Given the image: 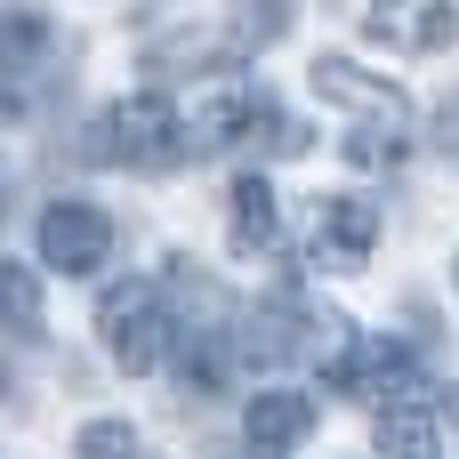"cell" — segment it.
Returning <instances> with one entry per match:
<instances>
[{
	"label": "cell",
	"mask_w": 459,
	"mask_h": 459,
	"mask_svg": "<svg viewBox=\"0 0 459 459\" xmlns=\"http://www.w3.org/2000/svg\"><path fill=\"white\" fill-rule=\"evenodd\" d=\"M32 242H40V266H48V274L89 282V274H105V258H113V218H105L97 202H48L40 226H32Z\"/></svg>",
	"instance_id": "cell-4"
},
{
	"label": "cell",
	"mask_w": 459,
	"mask_h": 459,
	"mask_svg": "<svg viewBox=\"0 0 459 459\" xmlns=\"http://www.w3.org/2000/svg\"><path fill=\"white\" fill-rule=\"evenodd\" d=\"M315 89H323L347 121H363V113H403V89L379 81V73H363V65H347V56H315Z\"/></svg>",
	"instance_id": "cell-10"
},
{
	"label": "cell",
	"mask_w": 459,
	"mask_h": 459,
	"mask_svg": "<svg viewBox=\"0 0 459 459\" xmlns=\"http://www.w3.org/2000/svg\"><path fill=\"white\" fill-rule=\"evenodd\" d=\"M371 40L387 48H411V56H436L459 40V0H371Z\"/></svg>",
	"instance_id": "cell-7"
},
{
	"label": "cell",
	"mask_w": 459,
	"mask_h": 459,
	"mask_svg": "<svg viewBox=\"0 0 459 459\" xmlns=\"http://www.w3.org/2000/svg\"><path fill=\"white\" fill-rule=\"evenodd\" d=\"M186 153H210V145H307L299 121H282V105L250 81H226L194 105V121H178Z\"/></svg>",
	"instance_id": "cell-2"
},
{
	"label": "cell",
	"mask_w": 459,
	"mask_h": 459,
	"mask_svg": "<svg viewBox=\"0 0 459 459\" xmlns=\"http://www.w3.org/2000/svg\"><path fill=\"white\" fill-rule=\"evenodd\" d=\"M307 436H315V403H307L299 387H266V395L242 411V444L258 459H290Z\"/></svg>",
	"instance_id": "cell-8"
},
{
	"label": "cell",
	"mask_w": 459,
	"mask_h": 459,
	"mask_svg": "<svg viewBox=\"0 0 459 459\" xmlns=\"http://www.w3.org/2000/svg\"><path fill=\"white\" fill-rule=\"evenodd\" d=\"M73 459H145L137 444V420H81V436H73Z\"/></svg>",
	"instance_id": "cell-15"
},
{
	"label": "cell",
	"mask_w": 459,
	"mask_h": 459,
	"mask_svg": "<svg viewBox=\"0 0 459 459\" xmlns=\"http://www.w3.org/2000/svg\"><path fill=\"white\" fill-rule=\"evenodd\" d=\"M323 379H331L339 395L395 403V395H411V387H420V355H411V347H395V339H347V347L323 363Z\"/></svg>",
	"instance_id": "cell-6"
},
{
	"label": "cell",
	"mask_w": 459,
	"mask_h": 459,
	"mask_svg": "<svg viewBox=\"0 0 459 459\" xmlns=\"http://www.w3.org/2000/svg\"><path fill=\"white\" fill-rule=\"evenodd\" d=\"M282 24H290V0H234V40L242 48H266Z\"/></svg>",
	"instance_id": "cell-16"
},
{
	"label": "cell",
	"mask_w": 459,
	"mask_h": 459,
	"mask_svg": "<svg viewBox=\"0 0 459 459\" xmlns=\"http://www.w3.org/2000/svg\"><path fill=\"white\" fill-rule=\"evenodd\" d=\"M97 347L121 363V371H153L169 363L178 347V323H169V290L153 274H121L97 290Z\"/></svg>",
	"instance_id": "cell-1"
},
{
	"label": "cell",
	"mask_w": 459,
	"mask_h": 459,
	"mask_svg": "<svg viewBox=\"0 0 459 459\" xmlns=\"http://www.w3.org/2000/svg\"><path fill=\"white\" fill-rule=\"evenodd\" d=\"M403 145H411V113H363V121H347V161L355 169H395Z\"/></svg>",
	"instance_id": "cell-12"
},
{
	"label": "cell",
	"mask_w": 459,
	"mask_h": 459,
	"mask_svg": "<svg viewBox=\"0 0 459 459\" xmlns=\"http://www.w3.org/2000/svg\"><path fill=\"white\" fill-rule=\"evenodd\" d=\"M89 153L105 169H169L186 153L178 137V105L169 97H113L97 121H89Z\"/></svg>",
	"instance_id": "cell-3"
},
{
	"label": "cell",
	"mask_w": 459,
	"mask_h": 459,
	"mask_svg": "<svg viewBox=\"0 0 459 459\" xmlns=\"http://www.w3.org/2000/svg\"><path fill=\"white\" fill-rule=\"evenodd\" d=\"M371 250H379V210L371 202H347V194L307 202V258L323 274H355Z\"/></svg>",
	"instance_id": "cell-5"
},
{
	"label": "cell",
	"mask_w": 459,
	"mask_h": 459,
	"mask_svg": "<svg viewBox=\"0 0 459 459\" xmlns=\"http://www.w3.org/2000/svg\"><path fill=\"white\" fill-rule=\"evenodd\" d=\"M48 56V16L40 8H0V81H24Z\"/></svg>",
	"instance_id": "cell-13"
},
{
	"label": "cell",
	"mask_w": 459,
	"mask_h": 459,
	"mask_svg": "<svg viewBox=\"0 0 459 459\" xmlns=\"http://www.w3.org/2000/svg\"><path fill=\"white\" fill-rule=\"evenodd\" d=\"M379 459H444V411L420 403V395H395L379 403Z\"/></svg>",
	"instance_id": "cell-9"
},
{
	"label": "cell",
	"mask_w": 459,
	"mask_h": 459,
	"mask_svg": "<svg viewBox=\"0 0 459 459\" xmlns=\"http://www.w3.org/2000/svg\"><path fill=\"white\" fill-rule=\"evenodd\" d=\"M226 210H234V250H242V258H266V250L282 242V210H274V186H266V178H234Z\"/></svg>",
	"instance_id": "cell-11"
},
{
	"label": "cell",
	"mask_w": 459,
	"mask_h": 459,
	"mask_svg": "<svg viewBox=\"0 0 459 459\" xmlns=\"http://www.w3.org/2000/svg\"><path fill=\"white\" fill-rule=\"evenodd\" d=\"M0 331L40 339V282H32L16 258H0Z\"/></svg>",
	"instance_id": "cell-14"
}]
</instances>
